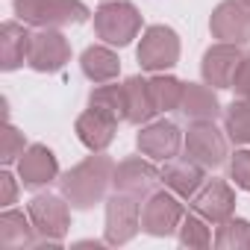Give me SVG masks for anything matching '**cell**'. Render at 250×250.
I'll use <instances>...</instances> for the list:
<instances>
[{
    "mask_svg": "<svg viewBox=\"0 0 250 250\" xmlns=\"http://www.w3.org/2000/svg\"><path fill=\"white\" fill-rule=\"evenodd\" d=\"M168 36V30H150L147 33V44L142 47V59H145V65L147 68H159V65H171V59H174V53H177V47H168L165 50V39Z\"/></svg>",
    "mask_w": 250,
    "mask_h": 250,
    "instance_id": "obj_1",
    "label": "cell"
}]
</instances>
